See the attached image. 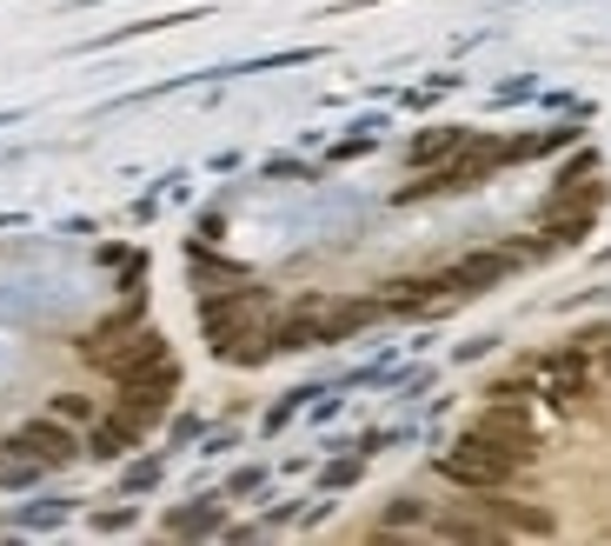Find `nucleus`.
<instances>
[{
    "label": "nucleus",
    "mask_w": 611,
    "mask_h": 546,
    "mask_svg": "<svg viewBox=\"0 0 611 546\" xmlns=\"http://www.w3.org/2000/svg\"><path fill=\"white\" fill-rule=\"evenodd\" d=\"M207 321V340L220 360H267L280 340H273V321H267V300H259V287H226L200 306Z\"/></svg>",
    "instance_id": "1"
},
{
    "label": "nucleus",
    "mask_w": 611,
    "mask_h": 546,
    "mask_svg": "<svg viewBox=\"0 0 611 546\" xmlns=\"http://www.w3.org/2000/svg\"><path fill=\"white\" fill-rule=\"evenodd\" d=\"M532 466V453H518V446H505V440H492V433H479V427H466L459 440H453V453L439 460V474L446 480H459V487H479V493H498L505 480H518Z\"/></svg>",
    "instance_id": "2"
},
{
    "label": "nucleus",
    "mask_w": 611,
    "mask_h": 546,
    "mask_svg": "<svg viewBox=\"0 0 611 546\" xmlns=\"http://www.w3.org/2000/svg\"><path fill=\"white\" fill-rule=\"evenodd\" d=\"M366 321H373L366 300H306V306H293L286 321H273V340L280 347H319V340H345Z\"/></svg>",
    "instance_id": "3"
},
{
    "label": "nucleus",
    "mask_w": 611,
    "mask_h": 546,
    "mask_svg": "<svg viewBox=\"0 0 611 546\" xmlns=\"http://www.w3.org/2000/svg\"><path fill=\"white\" fill-rule=\"evenodd\" d=\"M8 446H14V460H0V474H21V480H27V474H40V466H67V460L80 453V440H73V427H67L60 414L27 420Z\"/></svg>",
    "instance_id": "4"
},
{
    "label": "nucleus",
    "mask_w": 611,
    "mask_h": 546,
    "mask_svg": "<svg viewBox=\"0 0 611 546\" xmlns=\"http://www.w3.org/2000/svg\"><path fill=\"white\" fill-rule=\"evenodd\" d=\"M545 394H552L559 407H572V400L591 394V360H585V347H565V353L545 360Z\"/></svg>",
    "instance_id": "5"
},
{
    "label": "nucleus",
    "mask_w": 611,
    "mask_h": 546,
    "mask_svg": "<svg viewBox=\"0 0 611 546\" xmlns=\"http://www.w3.org/2000/svg\"><path fill=\"white\" fill-rule=\"evenodd\" d=\"M505 267H512L505 254H472V260L446 267V274H439V287H446V293H479V287H498V280H505Z\"/></svg>",
    "instance_id": "6"
},
{
    "label": "nucleus",
    "mask_w": 611,
    "mask_h": 546,
    "mask_svg": "<svg viewBox=\"0 0 611 546\" xmlns=\"http://www.w3.org/2000/svg\"><path fill=\"white\" fill-rule=\"evenodd\" d=\"M133 440H140V420H133V414L120 407L114 420H101V427H94V440H86V446H94L101 460H120V453H127Z\"/></svg>",
    "instance_id": "7"
},
{
    "label": "nucleus",
    "mask_w": 611,
    "mask_h": 546,
    "mask_svg": "<svg viewBox=\"0 0 611 546\" xmlns=\"http://www.w3.org/2000/svg\"><path fill=\"white\" fill-rule=\"evenodd\" d=\"M466 140H472L466 127H439V133H419V140H412V161H419V167H425V161H453V153H459Z\"/></svg>",
    "instance_id": "8"
},
{
    "label": "nucleus",
    "mask_w": 611,
    "mask_h": 546,
    "mask_svg": "<svg viewBox=\"0 0 611 546\" xmlns=\"http://www.w3.org/2000/svg\"><path fill=\"white\" fill-rule=\"evenodd\" d=\"M54 414H60V420H86V414H94V407H86L80 394H60V400H54Z\"/></svg>",
    "instance_id": "9"
},
{
    "label": "nucleus",
    "mask_w": 611,
    "mask_h": 546,
    "mask_svg": "<svg viewBox=\"0 0 611 546\" xmlns=\"http://www.w3.org/2000/svg\"><path fill=\"white\" fill-rule=\"evenodd\" d=\"M604 386H611V353H604Z\"/></svg>",
    "instance_id": "10"
}]
</instances>
